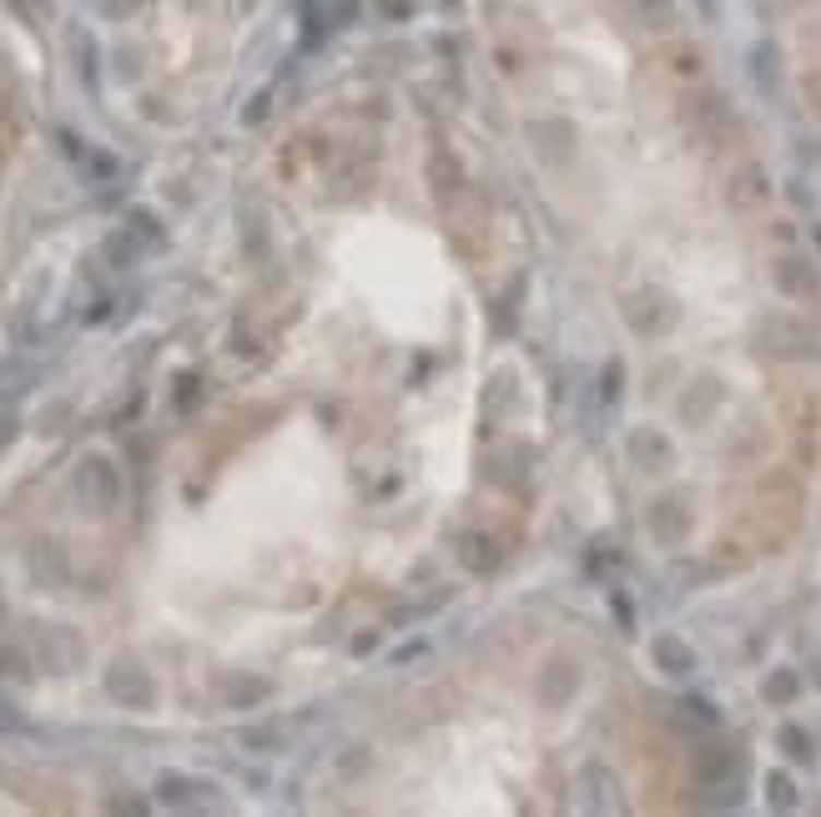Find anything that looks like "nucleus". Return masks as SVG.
I'll return each mask as SVG.
<instances>
[{"mask_svg":"<svg viewBox=\"0 0 821 817\" xmlns=\"http://www.w3.org/2000/svg\"><path fill=\"white\" fill-rule=\"evenodd\" d=\"M811 40H821V0H811Z\"/></svg>","mask_w":821,"mask_h":817,"instance_id":"obj_1","label":"nucleus"}]
</instances>
